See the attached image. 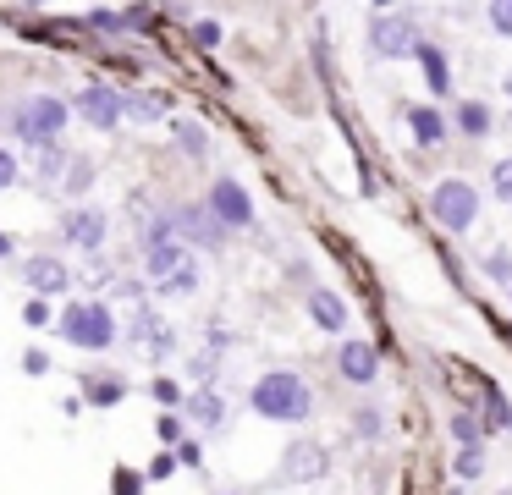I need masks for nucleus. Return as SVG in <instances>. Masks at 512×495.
Here are the masks:
<instances>
[{"label": "nucleus", "mask_w": 512, "mask_h": 495, "mask_svg": "<svg viewBox=\"0 0 512 495\" xmlns=\"http://www.w3.org/2000/svg\"><path fill=\"white\" fill-rule=\"evenodd\" d=\"M138 242H144V275L160 286L166 297H188L199 286V270H193V248L177 242L171 220H149L138 226Z\"/></svg>", "instance_id": "f257e3e1"}, {"label": "nucleus", "mask_w": 512, "mask_h": 495, "mask_svg": "<svg viewBox=\"0 0 512 495\" xmlns=\"http://www.w3.org/2000/svg\"><path fill=\"white\" fill-rule=\"evenodd\" d=\"M254 413L259 418H276V424H303V418L314 413V391H309V380L303 374H292V369H270V374H259V385H254Z\"/></svg>", "instance_id": "f03ea898"}, {"label": "nucleus", "mask_w": 512, "mask_h": 495, "mask_svg": "<svg viewBox=\"0 0 512 495\" xmlns=\"http://www.w3.org/2000/svg\"><path fill=\"white\" fill-rule=\"evenodd\" d=\"M67 99H56V94H28V99H17L12 105V132L23 143H34V149H50V143L67 132Z\"/></svg>", "instance_id": "7ed1b4c3"}, {"label": "nucleus", "mask_w": 512, "mask_h": 495, "mask_svg": "<svg viewBox=\"0 0 512 495\" xmlns=\"http://www.w3.org/2000/svg\"><path fill=\"white\" fill-rule=\"evenodd\" d=\"M61 336L83 352H105L116 341V319L105 303H67L61 308Z\"/></svg>", "instance_id": "20e7f679"}, {"label": "nucleus", "mask_w": 512, "mask_h": 495, "mask_svg": "<svg viewBox=\"0 0 512 495\" xmlns=\"http://www.w3.org/2000/svg\"><path fill=\"white\" fill-rule=\"evenodd\" d=\"M430 215L441 220L446 231H468V226L479 220V193H474V182H463V176H446V182L430 193Z\"/></svg>", "instance_id": "39448f33"}, {"label": "nucleus", "mask_w": 512, "mask_h": 495, "mask_svg": "<svg viewBox=\"0 0 512 495\" xmlns=\"http://www.w3.org/2000/svg\"><path fill=\"white\" fill-rule=\"evenodd\" d=\"M210 215L221 220L226 231H248V226H254V198H248V187L237 182V176H215V187H210Z\"/></svg>", "instance_id": "423d86ee"}, {"label": "nucleus", "mask_w": 512, "mask_h": 495, "mask_svg": "<svg viewBox=\"0 0 512 495\" xmlns=\"http://www.w3.org/2000/svg\"><path fill=\"white\" fill-rule=\"evenodd\" d=\"M369 50L386 55V61L413 55V50H419V22H413V17H397V11L375 17V28H369Z\"/></svg>", "instance_id": "0eeeda50"}, {"label": "nucleus", "mask_w": 512, "mask_h": 495, "mask_svg": "<svg viewBox=\"0 0 512 495\" xmlns=\"http://www.w3.org/2000/svg\"><path fill=\"white\" fill-rule=\"evenodd\" d=\"M171 231H177V242H188V248H221L226 242V226L210 215V204H182L177 215H171Z\"/></svg>", "instance_id": "6e6552de"}, {"label": "nucleus", "mask_w": 512, "mask_h": 495, "mask_svg": "<svg viewBox=\"0 0 512 495\" xmlns=\"http://www.w3.org/2000/svg\"><path fill=\"white\" fill-rule=\"evenodd\" d=\"M78 116L89 121L94 132H116V127H122V116H127V110H122V94H116V88L89 83V88L78 94Z\"/></svg>", "instance_id": "1a4fd4ad"}, {"label": "nucleus", "mask_w": 512, "mask_h": 495, "mask_svg": "<svg viewBox=\"0 0 512 495\" xmlns=\"http://www.w3.org/2000/svg\"><path fill=\"white\" fill-rule=\"evenodd\" d=\"M325 468H331V457H325L320 440H292L287 457H281V473H287V484H320Z\"/></svg>", "instance_id": "9d476101"}, {"label": "nucleus", "mask_w": 512, "mask_h": 495, "mask_svg": "<svg viewBox=\"0 0 512 495\" xmlns=\"http://www.w3.org/2000/svg\"><path fill=\"white\" fill-rule=\"evenodd\" d=\"M336 369H342L353 385H369V380L380 374V352L369 347V341H342V352H336Z\"/></svg>", "instance_id": "9b49d317"}, {"label": "nucleus", "mask_w": 512, "mask_h": 495, "mask_svg": "<svg viewBox=\"0 0 512 495\" xmlns=\"http://www.w3.org/2000/svg\"><path fill=\"white\" fill-rule=\"evenodd\" d=\"M61 237L78 242V248H100L105 242V215L100 209H72V215L61 220Z\"/></svg>", "instance_id": "f8f14e48"}, {"label": "nucleus", "mask_w": 512, "mask_h": 495, "mask_svg": "<svg viewBox=\"0 0 512 495\" xmlns=\"http://www.w3.org/2000/svg\"><path fill=\"white\" fill-rule=\"evenodd\" d=\"M23 275H28V286H34L39 297H50V292H61V286H67V264H56L50 253L28 259V264H23Z\"/></svg>", "instance_id": "ddd939ff"}, {"label": "nucleus", "mask_w": 512, "mask_h": 495, "mask_svg": "<svg viewBox=\"0 0 512 495\" xmlns=\"http://www.w3.org/2000/svg\"><path fill=\"white\" fill-rule=\"evenodd\" d=\"M309 319L320 330H347V303L336 292H309Z\"/></svg>", "instance_id": "4468645a"}, {"label": "nucleus", "mask_w": 512, "mask_h": 495, "mask_svg": "<svg viewBox=\"0 0 512 495\" xmlns=\"http://www.w3.org/2000/svg\"><path fill=\"white\" fill-rule=\"evenodd\" d=\"M408 127H413V138H419L424 149H435V143L446 138V121L435 116L430 105H408Z\"/></svg>", "instance_id": "2eb2a0df"}, {"label": "nucleus", "mask_w": 512, "mask_h": 495, "mask_svg": "<svg viewBox=\"0 0 512 495\" xmlns=\"http://www.w3.org/2000/svg\"><path fill=\"white\" fill-rule=\"evenodd\" d=\"M457 127H463V138H485V132H490V105L463 99V105H457Z\"/></svg>", "instance_id": "dca6fc26"}, {"label": "nucleus", "mask_w": 512, "mask_h": 495, "mask_svg": "<svg viewBox=\"0 0 512 495\" xmlns=\"http://www.w3.org/2000/svg\"><path fill=\"white\" fill-rule=\"evenodd\" d=\"M182 402H188V413L199 418V424H221V396L215 391H188Z\"/></svg>", "instance_id": "f3484780"}, {"label": "nucleus", "mask_w": 512, "mask_h": 495, "mask_svg": "<svg viewBox=\"0 0 512 495\" xmlns=\"http://www.w3.org/2000/svg\"><path fill=\"white\" fill-rule=\"evenodd\" d=\"M413 55L424 61V72H430V88H435V94H446L452 83H446V61H441V50H435V44H419Z\"/></svg>", "instance_id": "a211bd4d"}, {"label": "nucleus", "mask_w": 512, "mask_h": 495, "mask_svg": "<svg viewBox=\"0 0 512 495\" xmlns=\"http://www.w3.org/2000/svg\"><path fill=\"white\" fill-rule=\"evenodd\" d=\"M452 440H457V446H479V440H485L479 418L474 413H452Z\"/></svg>", "instance_id": "6ab92c4d"}, {"label": "nucleus", "mask_w": 512, "mask_h": 495, "mask_svg": "<svg viewBox=\"0 0 512 495\" xmlns=\"http://www.w3.org/2000/svg\"><path fill=\"white\" fill-rule=\"evenodd\" d=\"M485 17H490V28H496L501 39H512V0H490Z\"/></svg>", "instance_id": "aec40b11"}, {"label": "nucleus", "mask_w": 512, "mask_h": 495, "mask_svg": "<svg viewBox=\"0 0 512 495\" xmlns=\"http://www.w3.org/2000/svg\"><path fill=\"white\" fill-rule=\"evenodd\" d=\"M89 402L94 407H116V402H122V380H94L89 385Z\"/></svg>", "instance_id": "412c9836"}, {"label": "nucleus", "mask_w": 512, "mask_h": 495, "mask_svg": "<svg viewBox=\"0 0 512 495\" xmlns=\"http://www.w3.org/2000/svg\"><path fill=\"white\" fill-rule=\"evenodd\" d=\"M490 187H496L501 204H512V154H507V160H496V171H490Z\"/></svg>", "instance_id": "4be33fe9"}, {"label": "nucleus", "mask_w": 512, "mask_h": 495, "mask_svg": "<svg viewBox=\"0 0 512 495\" xmlns=\"http://www.w3.org/2000/svg\"><path fill=\"white\" fill-rule=\"evenodd\" d=\"M177 149H182V154H204V127L182 121V127H177Z\"/></svg>", "instance_id": "5701e85b"}, {"label": "nucleus", "mask_w": 512, "mask_h": 495, "mask_svg": "<svg viewBox=\"0 0 512 495\" xmlns=\"http://www.w3.org/2000/svg\"><path fill=\"white\" fill-rule=\"evenodd\" d=\"M94 182V165L89 160H72V176H67V193H89Z\"/></svg>", "instance_id": "b1692460"}, {"label": "nucleus", "mask_w": 512, "mask_h": 495, "mask_svg": "<svg viewBox=\"0 0 512 495\" xmlns=\"http://www.w3.org/2000/svg\"><path fill=\"white\" fill-rule=\"evenodd\" d=\"M457 479H479V446L457 451Z\"/></svg>", "instance_id": "393cba45"}, {"label": "nucleus", "mask_w": 512, "mask_h": 495, "mask_svg": "<svg viewBox=\"0 0 512 495\" xmlns=\"http://www.w3.org/2000/svg\"><path fill=\"white\" fill-rule=\"evenodd\" d=\"M485 275H490V281H507V286H512V259H507V253H490V259H485Z\"/></svg>", "instance_id": "a878e982"}, {"label": "nucleus", "mask_w": 512, "mask_h": 495, "mask_svg": "<svg viewBox=\"0 0 512 495\" xmlns=\"http://www.w3.org/2000/svg\"><path fill=\"white\" fill-rule=\"evenodd\" d=\"M193 44H199V50H215V44H221V28H215V22H193Z\"/></svg>", "instance_id": "bb28decb"}, {"label": "nucleus", "mask_w": 512, "mask_h": 495, "mask_svg": "<svg viewBox=\"0 0 512 495\" xmlns=\"http://www.w3.org/2000/svg\"><path fill=\"white\" fill-rule=\"evenodd\" d=\"M17 182V160H12V149H0V187H12Z\"/></svg>", "instance_id": "cd10ccee"}, {"label": "nucleus", "mask_w": 512, "mask_h": 495, "mask_svg": "<svg viewBox=\"0 0 512 495\" xmlns=\"http://www.w3.org/2000/svg\"><path fill=\"white\" fill-rule=\"evenodd\" d=\"M155 402L177 407V402H182V391H177V385H171V380H155Z\"/></svg>", "instance_id": "c85d7f7f"}, {"label": "nucleus", "mask_w": 512, "mask_h": 495, "mask_svg": "<svg viewBox=\"0 0 512 495\" xmlns=\"http://www.w3.org/2000/svg\"><path fill=\"white\" fill-rule=\"evenodd\" d=\"M23 314H28V325H45V319H50V303H45V297H34Z\"/></svg>", "instance_id": "c756f323"}, {"label": "nucleus", "mask_w": 512, "mask_h": 495, "mask_svg": "<svg viewBox=\"0 0 512 495\" xmlns=\"http://www.w3.org/2000/svg\"><path fill=\"white\" fill-rule=\"evenodd\" d=\"M23 363H28V374H45V369H50V358H45L39 347H28V358H23Z\"/></svg>", "instance_id": "7c9ffc66"}, {"label": "nucleus", "mask_w": 512, "mask_h": 495, "mask_svg": "<svg viewBox=\"0 0 512 495\" xmlns=\"http://www.w3.org/2000/svg\"><path fill=\"white\" fill-rule=\"evenodd\" d=\"M89 22H94V28H111V33H116V28H122V17H111V11H94V17H89Z\"/></svg>", "instance_id": "2f4dec72"}, {"label": "nucleus", "mask_w": 512, "mask_h": 495, "mask_svg": "<svg viewBox=\"0 0 512 495\" xmlns=\"http://www.w3.org/2000/svg\"><path fill=\"white\" fill-rule=\"evenodd\" d=\"M116 495H138V484H133V473H116Z\"/></svg>", "instance_id": "473e14b6"}, {"label": "nucleus", "mask_w": 512, "mask_h": 495, "mask_svg": "<svg viewBox=\"0 0 512 495\" xmlns=\"http://www.w3.org/2000/svg\"><path fill=\"white\" fill-rule=\"evenodd\" d=\"M0 253H12V242H6V237H0Z\"/></svg>", "instance_id": "72a5a7b5"}, {"label": "nucleus", "mask_w": 512, "mask_h": 495, "mask_svg": "<svg viewBox=\"0 0 512 495\" xmlns=\"http://www.w3.org/2000/svg\"><path fill=\"white\" fill-rule=\"evenodd\" d=\"M375 6H391V0H375Z\"/></svg>", "instance_id": "f704fd0d"}, {"label": "nucleus", "mask_w": 512, "mask_h": 495, "mask_svg": "<svg viewBox=\"0 0 512 495\" xmlns=\"http://www.w3.org/2000/svg\"><path fill=\"white\" fill-rule=\"evenodd\" d=\"M507 94H512V77H507Z\"/></svg>", "instance_id": "c9c22d12"}]
</instances>
